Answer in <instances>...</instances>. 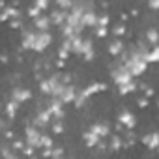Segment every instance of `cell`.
Here are the masks:
<instances>
[{"instance_id": "25", "label": "cell", "mask_w": 159, "mask_h": 159, "mask_svg": "<svg viewBox=\"0 0 159 159\" xmlns=\"http://www.w3.org/2000/svg\"><path fill=\"white\" fill-rule=\"evenodd\" d=\"M148 39H150V41H152L153 45L157 43V30H155V28H152V30H148Z\"/></svg>"}, {"instance_id": "28", "label": "cell", "mask_w": 159, "mask_h": 159, "mask_svg": "<svg viewBox=\"0 0 159 159\" xmlns=\"http://www.w3.org/2000/svg\"><path fill=\"white\" fill-rule=\"evenodd\" d=\"M62 129H64V125H62V120H56V122L52 124V131H54V133H62Z\"/></svg>"}, {"instance_id": "37", "label": "cell", "mask_w": 159, "mask_h": 159, "mask_svg": "<svg viewBox=\"0 0 159 159\" xmlns=\"http://www.w3.org/2000/svg\"><path fill=\"white\" fill-rule=\"evenodd\" d=\"M32 150H34V148H32V146H26V148H25V150H23V152H25V153H26V155H32Z\"/></svg>"}, {"instance_id": "40", "label": "cell", "mask_w": 159, "mask_h": 159, "mask_svg": "<svg viewBox=\"0 0 159 159\" xmlns=\"http://www.w3.org/2000/svg\"><path fill=\"white\" fill-rule=\"evenodd\" d=\"M150 8H153V10L159 8V2H150Z\"/></svg>"}, {"instance_id": "21", "label": "cell", "mask_w": 159, "mask_h": 159, "mask_svg": "<svg viewBox=\"0 0 159 159\" xmlns=\"http://www.w3.org/2000/svg\"><path fill=\"white\" fill-rule=\"evenodd\" d=\"M51 146H52V140H51V137H49V135H41V137H39V144H38V148L51 150Z\"/></svg>"}, {"instance_id": "35", "label": "cell", "mask_w": 159, "mask_h": 159, "mask_svg": "<svg viewBox=\"0 0 159 159\" xmlns=\"http://www.w3.org/2000/svg\"><path fill=\"white\" fill-rule=\"evenodd\" d=\"M139 107H148V99H139Z\"/></svg>"}, {"instance_id": "2", "label": "cell", "mask_w": 159, "mask_h": 159, "mask_svg": "<svg viewBox=\"0 0 159 159\" xmlns=\"http://www.w3.org/2000/svg\"><path fill=\"white\" fill-rule=\"evenodd\" d=\"M51 41H52V36L49 32H36V41H34V49L32 51L41 52V51H45L51 45Z\"/></svg>"}, {"instance_id": "13", "label": "cell", "mask_w": 159, "mask_h": 159, "mask_svg": "<svg viewBox=\"0 0 159 159\" xmlns=\"http://www.w3.org/2000/svg\"><path fill=\"white\" fill-rule=\"evenodd\" d=\"M90 131H92L98 139H101V137H107V135H109V125H107V124H94Z\"/></svg>"}, {"instance_id": "11", "label": "cell", "mask_w": 159, "mask_h": 159, "mask_svg": "<svg viewBox=\"0 0 159 159\" xmlns=\"http://www.w3.org/2000/svg\"><path fill=\"white\" fill-rule=\"evenodd\" d=\"M34 41H36V32L34 30H25L23 32V49H34Z\"/></svg>"}, {"instance_id": "8", "label": "cell", "mask_w": 159, "mask_h": 159, "mask_svg": "<svg viewBox=\"0 0 159 159\" xmlns=\"http://www.w3.org/2000/svg\"><path fill=\"white\" fill-rule=\"evenodd\" d=\"M96 23H98V15H96L94 10L84 11V13L81 15V25H83V28H84V26H96Z\"/></svg>"}, {"instance_id": "27", "label": "cell", "mask_w": 159, "mask_h": 159, "mask_svg": "<svg viewBox=\"0 0 159 159\" xmlns=\"http://www.w3.org/2000/svg\"><path fill=\"white\" fill-rule=\"evenodd\" d=\"M28 15L36 19V17H39V15H41V11H39V10H38L36 6H32V8H28Z\"/></svg>"}, {"instance_id": "10", "label": "cell", "mask_w": 159, "mask_h": 159, "mask_svg": "<svg viewBox=\"0 0 159 159\" xmlns=\"http://www.w3.org/2000/svg\"><path fill=\"white\" fill-rule=\"evenodd\" d=\"M34 26H36V30H38V32H49L51 21H49V17H47V15H39V17H36V19H34Z\"/></svg>"}, {"instance_id": "32", "label": "cell", "mask_w": 159, "mask_h": 159, "mask_svg": "<svg viewBox=\"0 0 159 159\" xmlns=\"http://www.w3.org/2000/svg\"><path fill=\"white\" fill-rule=\"evenodd\" d=\"M62 153H64V150H62V148H56L54 152H51V155H52L54 159H62Z\"/></svg>"}, {"instance_id": "14", "label": "cell", "mask_w": 159, "mask_h": 159, "mask_svg": "<svg viewBox=\"0 0 159 159\" xmlns=\"http://www.w3.org/2000/svg\"><path fill=\"white\" fill-rule=\"evenodd\" d=\"M105 88H107V84H105V83H94V84H90L86 90H83V94H84L86 98H90L92 94H96V92H103Z\"/></svg>"}, {"instance_id": "17", "label": "cell", "mask_w": 159, "mask_h": 159, "mask_svg": "<svg viewBox=\"0 0 159 159\" xmlns=\"http://www.w3.org/2000/svg\"><path fill=\"white\" fill-rule=\"evenodd\" d=\"M157 60H159V47L153 45V49H152L150 52L144 54V62L148 64V62H157Z\"/></svg>"}, {"instance_id": "3", "label": "cell", "mask_w": 159, "mask_h": 159, "mask_svg": "<svg viewBox=\"0 0 159 159\" xmlns=\"http://www.w3.org/2000/svg\"><path fill=\"white\" fill-rule=\"evenodd\" d=\"M112 81H114L118 86H124V84H127V83H133V77L129 75V71H127L124 66H120V67H116V69L112 71Z\"/></svg>"}, {"instance_id": "33", "label": "cell", "mask_w": 159, "mask_h": 159, "mask_svg": "<svg viewBox=\"0 0 159 159\" xmlns=\"http://www.w3.org/2000/svg\"><path fill=\"white\" fill-rule=\"evenodd\" d=\"M2 155H4V159H17V157H15L11 152H8V150H4V152H2Z\"/></svg>"}, {"instance_id": "6", "label": "cell", "mask_w": 159, "mask_h": 159, "mask_svg": "<svg viewBox=\"0 0 159 159\" xmlns=\"http://www.w3.org/2000/svg\"><path fill=\"white\" fill-rule=\"evenodd\" d=\"M32 98V92L30 90H26V88H15L13 92H11V101L13 103H25L26 99H30Z\"/></svg>"}, {"instance_id": "23", "label": "cell", "mask_w": 159, "mask_h": 159, "mask_svg": "<svg viewBox=\"0 0 159 159\" xmlns=\"http://www.w3.org/2000/svg\"><path fill=\"white\" fill-rule=\"evenodd\" d=\"M107 25H109V15H105V13L98 15V23H96V26H103V28H107Z\"/></svg>"}, {"instance_id": "20", "label": "cell", "mask_w": 159, "mask_h": 159, "mask_svg": "<svg viewBox=\"0 0 159 159\" xmlns=\"http://www.w3.org/2000/svg\"><path fill=\"white\" fill-rule=\"evenodd\" d=\"M83 139H84V142H86L88 146H96V144L99 142V139H98V137H96L92 131H86V133L83 135Z\"/></svg>"}, {"instance_id": "7", "label": "cell", "mask_w": 159, "mask_h": 159, "mask_svg": "<svg viewBox=\"0 0 159 159\" xmlns=\"http://www.w3.org/2000/svg\"><path fill=\"white\" fill-rule=\"evenodd\" d=\"M118 120H120V124H122V125H125L127 129H133V127L137 125L135 114H133V112H129V111H122V112H120V116H118Z\"/></svg>"}, {"instance_id": "26", "label": "cell", "mask_w": 159, "mask_h": 159, "mask_svg": "<svg viewBox=\"0 0 159 159\" xmlns=\"http://www.w3.org/2000/svg\"><path fill=\"white\" fill-rule=\"evenodd\" d=\"M34 6L41 11V10H47L49 8V2H45V0H38V2H34Z\"/></svg>"}, {"instance_id": "29", "label": "cell", "mask_w": 159, "mask_h": 159, "mask_svg": "<svg viewBox=\"0 0 159 159\" xmlns=\"http://www.w3.org/2000/svg\"><path fill=\"white\" fill-rule=\"evenodd\" d=\"M111 146H112L114 150H120V146H122V140H120V137H118V135H114V139H112Z\"/></svg>"}, {"instance_id": "5", "label": "cell", "mask_w": 159, "mask_h": 159, "mask_svg": "<svg viewBox=\"0 0 159 159\" xmlns=\"http://www.w3.org/2000/svg\"><path fill=\"white\" fill-rule=\"evenodd\" d=\"M25 133H26V144L32 146V148H38V144H39V137H41V133L38 131V127L28 125Z\"/></svg>"}, {"instance_id": "16", "label": "cell", "mask_w": 159, "mask_h": 159, "mask_svg": "<svg viewBox=\"0 0 159 159\" xmlns=\"http://www.w3.org/2000/svg\"><path fill=\"white\" fill-rule=\"evenodd\" d=\"M142 142H144L150 150H155V148H157V144H159V135H157V133H150L148 137H144V139H142Z\"/></svg>"}, {"instance_id": "39", "label": "cell", "mask_w": 159, "mask_h": 159, "mask_svg": "<svg viewBox=\"0 0 159 159\" xmlns=\"http://www.w3.org/2000/svg\"><path fill=\"white\" fill-rule=\"evenodd\" d=\"M13 146H15V148H25V144H23L21 140H15V144H13Z\"/></svg>"}, {"instance_id": "31", "label": "cell", "mask_w": 159, "mask_h": 159, "mask_svg": "<svg viewBox=\"0 0 159 159\" xmlns=\"http://www.w3.org/2000/svg\"><path fill=\"white\" fill-rule=\"evenodd\" d=\"M96 36H98V38H105V36H107V28H103V26H98V30H96Z\"/></svg>"}, {"instance_id": "19", "label": "cell", "mask_w": 159, "mask_h": 159, "mask_svg": "<svg viewBox=\"0 0 159 159\" xmlns=\"http://www.w3.org/2000/svg\"><path fill=\"white\" fill-rule=\"evenodd\" d=\"M122 49H124V43H122L120 39H116V41H112V43L109 45V52H111V54H114V56H116V54H120V52H122Z\"/></svg>"}, {"instance_id": "34", "label": "cell", "mask_w": 159, "mask_h": 159, "mask_svg": "<svg viewBox=\"0 0 159 159\" xmlns=\"http://www.w3.org/2000/svg\"><path fill=\"white\" fill-rule=\"evenodd\" d=\"M67 54H69V52H67L66 49H60V52H58V56H60V60H64V58H67Z\"/></svg>"}, {"instance_id": "12", "label": "cell", "mask_w": 159, "mask_h": 159, "mask_svg": "<svg viewBox=\"0 0 159 159\" xmlns=\"http://www.w3.org/2000/svg\"><path fill=\"white\" fill-rule=\"evenodd\" d=\"M66 15H67V11H62V10H54V11L51 13L49 21H51V23H54V25H64V23H66Z\"/></svg>"}, {"instance_id": "38", "label": "cell", "mask_w": 159, "mask_h": 159, "mask_svg": "<svg viewBox=\"0 0 159 159\" xmlns=\"http://www.w3.org/2000/svg\"><path fill=\"white\" fill-rule=\"evenodd\" d=\"M21 26V21H11V28H19Z\"/></svg>"}, {"instance_id": "18", "label": "cell", "mask_w": 159, "mask_h": 159, "mask_svg": "<svg viewBox=\"0 0 159 159\" xmlns=\"http://www.w3.org/2000/svg\"><path fill=\"white\" fill-rule=\"evenodd\" d=\"M49 120H51L49 111H39V112H38V118H36V125H45V124H49ZM36 125H34V127H36Z\"/></svg>"}, {"instance_id": "30", "label": "cell", "mask_w": 159, "mask_h": 159, "mask_svg": "<svg viewBox=\"0 0 159 159\" xmlns=\"http://www.w3.org/2000/svg\"><path fill=\"white\" fill-rule=\"evenodd\" d=\"M112 32H114V34H116V36H122V34H124V32H125V28H124V25H116V26H114V30H112Z\"/></svg>"}, {"instance_id": "9", "label": "cell", "mask_w": 159, "mask_h": 159, "mask_svg": "<svg viewBox=\"0 0 159 159\" xmlns=\"http://www.w3.org/2000/svg\"><path fill=\"white\" fill-rule=\"evenodd\" d=\"M47 111H49L51 116H54V120H62V118H64V111H62L60 99H52V103H51V107H49Z\"/></svg>"}, {"instance_id": "36", "label": "cell", "mask_w": 159, "mask_h": 159, "mask_svg": "<svg viewBox=\"0 0 159 159\" xmlns=\"http://www.w3.org/2000/svg\"><path fill=\"white\" fill-rule=\"evenodd\" d=\"M144 90H146V96H148V98H152V96H153V90H152L150 86H146Z\"/></svg>"}, {"instance_id": "15", "label": "cell", "mask_w": 159, "mask_h": 159, "mask_svg": "<svg viewBox=\"0 0 159 159\" xmlns=\"http://www.w3.org/2000/svg\"><path fill=\"white\" fill-rule=\"evenodd\" d=\"M21 13L15 10V8H10V6H6L4 10H2V13H0V21H8V19H15V17H19Z\"/></svg>"}, {"instance_id": "22", "label": "cell", "mask_w": 159, "mask_h": 159, "mask_svg": "<svg viewBox=\"0 0 159 159\" xmlns=\"http://www.w3.org/2000/svg\"><path fill=\"white\" fill-rule=\"evenodd\" d=\"M120 88V94L122 96H125V94H131V92H135L137 90V84L135 83H127V84H124V86H118Z\"/></svg>"}, {"instance_id": "4", "label": "cell", "mask_w": 159, "mask_h": 159, "mask_svg": "<svg viewBox=\"0 0 159 159\" xmlns=\"http://www.w3.org/2000/svg\"><path fill=\"white\" fill-rule=\"evenodd\" d=\"M75 98H77V88H75L73 84H66L58 99H60V103L64 105V103H73Z\"/></svg>"}, {"instance_id": "24", "label": "cell", "mask_w": 159, "mask_h": 159, "mask_svg": "<svg viewBox=\"0 0 159 159\" xmlns=\"http://www.w3.org/2000/svg\"><path fill=\"white\" fill-rule=\"evenodd\" d=\"M17 107H19V105H17V103H13V101H11V103H8V107H6V112H8V116H10V118H13V116H15V111H17Z\"/></svg>"}, {"instance_id": "1", "label": "cell", "mask_w": 159, "mask_h": 159, "mask_svg": "<svg viewBox=\"0 0 159 159\" xmlns=\"http://www.w3.org/2000/svg\"><path fill=\"white\" fill-rule=\"evenodd\" d=\"M144 54H146V51L135 49V51H131V52L127 54L125 62L122 64V66L129 71V75H131V77H139V75H142V73L146 71L148 64L144 62Z\"/></svg>"}]
</instances>
